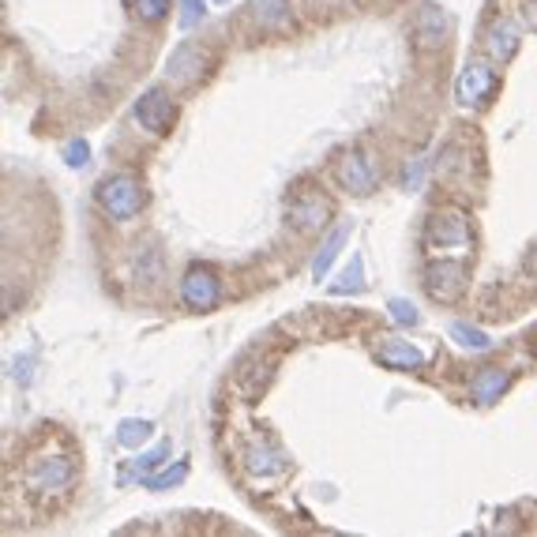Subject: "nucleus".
Masks as SVG:
<instances>
[{
    "label": "nucleus",
    "mask_w": 537,
    "mask_h": 537,
    "mask_svg": "<svg viewBox=\"0 0 537 537\" xmlns=\"http://www.w3.org/2000/svg\"><path fill=\"white\" fill-rule=\"evenodd\" d=\"M76 485V462L68 455H42L27 466V492L38 500H53V496H68Z\"/></svg>",
    "instance_id": "f257e3e1"
},
{
    "label": "nucleus",
    "mask_w": 537,
    "mask_h": 537,
    "mask_svg": "<svg viewBox=\"0 0 537 537\" xmlns=\"http://www.w3.org/2000/svg\"><path fill=\"white\" fill-rule=\"evenodd\" d=\"M143 203H147V192H143L139 177H132V173H113V177H106L98 185V207L113 222H132L143 211Z\"/></svg>",
    "instance_id": "f03ea898"
},
{
    "label": "nucleus",
    "mask_w": 537,
    "mask_h": 537,
    "mask_svg": "<svg viewBox=\"0 0 537 537\" xmlns=\"http://www.w3.org/2000/svg\"><path fill=\"white\" fill-rule=\"evenodd\" d=\"M496 87H500V79H496V61H466V68L459 72L455 79V98H459L462 109H485L496 98Z\"/></svg>",
    "instance_id": "7ed1b4c3"
},
{
    "label": "nucleus",
    "mask_w": 537,
    "mask_h": 537,
    "mask_svg": "<svg viewBox=\"0 0 537 537\" xmlns=\"http://www.w3.org/2000/svg\"><path fill=\"white\" fill-rule=\"evenodd\" d=\"M211 64H215V57H211L207 46H200V42H181V46L169 53L166 79L173 87H196L211 72Z\"/></svg>",
    "instance_id": "20e7f679"
},
{
    "label": "nucleus",
    "mask_w": 537,
    "mask_h": 537,
    "mask_svg": "<svg viewBox=\"0 0 537 537\" xmlns=\"http://www.w3.org/2000/svg\"><path fill=\"white\" fill-rule=\"evenodd\" d=\"M425 245L432 252H462L470 248V222L459 211H436L425 226Z\"/></svg>",
    "instance_id": "39448f33"
},
{
    "label": "nucleus",
    "mask_w": 537,
    "mask_h": 537,
    "mask_svg": "<svg viewBox=\"0 0 537 537\" xmlns=\"http://www.w3.org/2000/svg\"><path fill=\"white\" fill-rule=\"evenodd\" d=\"M335 181L350 196H369L372 188L380 185V173H376V162L365 151H346L335 158Z\"/></svg>",
    "instance_id": "423d86ee"
},
{
    "label": "nucleus",
    "mask_w": 537,
    "mask_h": 537,
    "mask_svg": "<svg viewBox=\"0 0 537 537\" xmlns=\"http://www.w3.org/2000/svg\"><path fill=\"white\" fill-rule=\"evenodd\" d=\"M466 282H470V278H466V267H462L459 260H440L425 267V293H429L432 301H440V305L462 301Z\"/></svg>",
    "instance_id": "0eeeda50"
},
{
    "label": "nucleus",
    "mask_w": 537,
    "mask_h": 537,
    "mask_svg": "<svg viewBox=\"0 0 537 537\" xmlns=\"http://www.w3.org/2000/svg\"><path fill=\"white\" fill-rule=\"evenodd\" d=\"M136 121H139V128H147L151 136H166L169 128H173V121H177V102H173V94L162 91V87L143 91L136 102Z\"/></svg>",
    "instance_id": "6e6552de"
},
{
    "label": "nucleus",
    "mask_w": 537,
    "mask_h": 537,
    "mask_svg": "<svg viewBox=\"0 0 537 537\" xmlns=\"http://www.w3.org/2000/svg\"><path fill=\"white\" fill-rule=\"evenodd\" d=\"M181 301L192 312H211V308L222 301V282L211 267H188L185 278H181Z\"/></svg>",
    "instance_id": "1a4fd4ad"
},
{
    "label": "nucleus",
    "mask_w": 537,
    "mask_h": 537,
    "mask_svg": "<svg viewBox=\"0 0 537 537\" xmlns=\"http://www.w3.org/2000/svg\"><path fill=\"white\" fill-rule=\"evenodd\" d=\"M286 215H290V222L301 233H316L331 222V200L320 196L316 188H301L290 200V207H286Z\"/></svg>",
    "instance_id": "9d476101"
},
{
    "label": "nucleus",
    "mask_w": 537,
    "mask_h": 537,
    "mask_svg": "<svg viewBox=\"0 0 537 537\" xmlns=\"http://www.w3.org/2000/svg\"><path fill=\"white\" fill-rule=\"evenodd\" d=\"M485 57L496 64H507L515 61V53H519V27L515 23H507V19H496L485 27Z\"/></svg>",
    "instance_id": "9b49d317"
},
{
    "label": "nucleus",
    "mask_w": 537,
    "mask_h": 537,
    "mask_svg": "<svg viewBox=\"0 0 537 537\" xmlns=\"http://www.w3.org/2000/svg\"><path fill=\"white\" fill-rule=\"evenodd\" d=\"M414 38L421 49H440L447 38V16L436 4H421L414 16Z\"/></svg>",
    "instance_id": "f8f14e48"
},
{
    "label": "nucleus",
    "mask_w": 537,
    "mask_h": 537,
    "mask_svg": "<svg viewBox=\"0 0 537 537\" xmlns=\"http://www.w3.org/2000/svg\"><path fill=\"white\" fill-rule=\"evenodd\" d=\"M507 387H511V372L489 365V369H481L474 380H470V395H474L477 406H492V402L504 395Z\"/></svg>",
    "instance_id": "ddd939ff"
},
{
    "label": "nucleus",
    "mask_w": 537,
    "mask_h": 537,
    "mask_svg": "<svg viewBox=\"0 0 537 537\" xmlns=\"http://www.w3.org/2000/svg\"><path fill=\"white\" fill-rule=\"evenodd\" d=\"M376 357H380L384 369H395V372H417L425 365V353L417 350V346H410V342H399V338L384 342V346L376 350Z\"/></svg>",
    "instance_id": "4468645a"
},
{
    "label": "nucleus",
    "mask_w": 537,
    "mask_h": 537,
    "mask_svg": "<svg viewBox=\"0 0 537 537\" xmlns=\"http://www.w3.org/2000/svg\"><path fill=\"white\" fill-rule=\"evenodd\" d=\"M245 466H248V474H256V477H271V474H286V455L278 451V447L271 444H248L245 451Z\"/></svg>",
    "instance_id": "2eb2a0df"
},
{
    "label": "nucleus",
    "mask_w": 537,
    "mask_h": 537,
    "mask_svg": "<svg viewBox=\"0 0 537 537\" xmlns=\"http://www.w3.org/2000/svg\"><path fill=\"white\" fill-rule=\"evenodd\" d=\"M350 241V226L342 222V226H335V230L327 233V241L320 245V252H316V260H312V275L323 278L327 271H331V263H335V256L342 252V245Z\"/></svg>",
    "instance_id": "dca6fc26"
},
{
    "label": "nucleus",
    "mask_w": 537,
    "mask_h": 537,
    "mask_svg": "<svg viewBox=\"0 0 537 537\" xmlns=\"http://www.w3.org/2000/svg\"><path fill=\"white\" fill-rule=\"evenodd\" d=\"M248 16L256 19L260 27H282L290 19V0H252Z\"/></svg>",
    "instance_id": "f3484780"
},
{
    "label": "nucleus",
    "mask_w": 537,
    "mask_h": 537,
    "mask_svg": "<svg viewBox=\"0 0 537 537\" xmlns=\"http://www.w3.org/2000/svg\"><path fill=\"white\" fill-rule=\"evenodd\" d=\"M447 331H451V338L459 342L462 350H492V338L485 335L481 327H470V323H451Z\"/></svg>",
    "instance_id": "a211bd4d"
},
{
    "label": "nucleus",
    "mask_w": 537,
    "mask_h": 537,
    "mask_svg": "<svg viewBox=\"0 0 537 537\" xmlns=\"http://www.w3.org/2000/svg\"><path fill=\"white\" fill-rule=\"evenodd\" d=\"M169 8H173V0H132V12L143 23H162L169 16Z\"/></svg>",
    "instance_id": "6ab92c4d"
},
{
    "label": "nucleus",
    "mask_w": 537,
    "mask_h": 537,
    "mask_svg": "<svg viewBox=\"0 0 537 537\" xmlns=\"http://www.w3.org/2000/svg\"><path fill=\"white\" fill-rule=\"evenodd\" d=\"M117 440L124 447H139L151 440V421H124L121 432H117Z\"/></svg>",
    "instance_id": "aec40b11"
},
{
    "label": "nucleus",
    "mask_w": 537,
    "mask_h": 537,
    "mask_svg": "<svg viewBox=\"0 0 537 537\" xmlns=\"http://www.w3.org/2000/svg\"><path fill=\"white\" fill-rule=\"evenodd\" d=\"M331 290H335V293H361V290H365V282H361V260H353L350 271L342 275V282H335Z\"/></svg>",
    "instance_id": "412c9836"
},
{
    "label": "nucleus",
    "mask_w": 537,
    "mask_h": 537,
    "mask_svg": "<svg viewBox=\"0 0 537 537\" xmlns=\"http://www.w3.org/2000/svg\"><path fill=\"white\" fill-rule=\"evenodd\" d=\"M391 320L402 323V327H414V323L421 320V316H417V308L410 305V301H402V297H395V301H391Z\"/></svg>",
    "instance_id": "4be33fe9"
},
{
    "label": "nucleus",
    "mask_w": 537,
    "mask_h": 537,
    "mask_svg": "<svg viewBox=\"0 0 537 537\" xmlns=\"http://www.w3.org/2000/svg\"><path fill=\"white\" fill-rule=\"evenodd\" d=\"M87 154H91V147H87L83 139H72V143L64 147V162H68V166H87Z\"/></svg>",
    "instance_id": "5701e85b"
},
{
    "label": "nucleus",
    "mask_w": 537,
    "mask_h": 537,
    "mask_svg": "<svg viewBox=\"0 0 537 537\" xmlns=\"http://www.w3.org/2000/svg\"><path fill=\"white\" fill-rule=\"evenodd\" d=\"M519 23L537 34V0H522V4H519Z\"/></svg>",
    "instance_id": "b1692460"
},
{
    "label": "nucleus",
    "mask_w": 537,
    "mask_h": 537,
    "mask_svg": "<svg viewBox=\"0 0 537 537\" xmlns=\"http://www.w3.org/2000/svg\"><path fill=\"white\" fill-rule=\"evenodd\" d=\"M166 455H169V444L154 447V451H147V455L139 459V466H143V470H151V466H158V462H166Z\"/></svg>",
    "instance_id": "393cba45"
},
{
    "label": "nucleus",
    "mask_w": 537,
    "mask_h": 537,
    "mask_svg": "<svg viewBox=\"0 0 537 537\" xmlns=\"http://www.w3.org/2000/svg\"><path fill=\"white\" fill-rule=\"evenodd\" d=\"M196 19H203V0H185V16H181V23L192 27Z\"/></svg>",
    "instance_id": "a878e982"
},
{
    "label": "nucleus",
    "mask_w": 537,
    "mask_h": 537,
    "mask_svg": "<svg viewBox=\"0 0 537 537\" xmlns=\"http://www.w3.org/2000/svg\"><path fill=\"white\" fill-rule=\"evenodd\" d=\"M526 267H530V271H534V278H537V248H534V252H530V260H526Z\"/></svg>",
    "instance_id": "bb28decb"
}]
</instances>
